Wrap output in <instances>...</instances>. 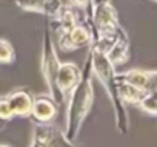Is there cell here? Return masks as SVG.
Listing matches in <instances>:
<instances>
[{
  "instance_id": "obj_19",
  "label": "cell",
  "mask_w": 157,
  "mask_h": 147,
  "mask_svg": "<svg viewBox=\"0 0 157 147\" xmlns=\"http://www.w3.org/2000/svg\"><path fill=\"white\" fill-rule=\"evenodd\" d=\"M152 2H154V0H152Z\"/></svg>"
},
{
  "instance_id": "obj_11",
  "label": "cell",
  "mask_w": 157,
  "mask_h": 147,
  "mask_svg": "<svg viewBox=\"0 0 157 147\" xmlns=\"http://www.w3.org/2000/svg\"><path fill=\"white\" fill-rule=\"evenodd\" d=\"M106 57L109 59V62L114 67L120 65V63H125L128 60V57H129V40H128V36L123 31V28L119 31L114 45L106 53Z\"/></svg>"
},
{
  "instance_id": "obj_16",
  "label": "cell",
  "mask_w": 157,
  "mask_h": 147,
  "mask_svg": "<svg viewBox=\"0 0 157 147\" xmlns=\"http://www.w3.org/2000/svg\"><path fill=\"white\" fill-rule=\"evenodd\" d=\"M13 118H14V115L11 112L8 98H0V121H10Z\"/></svg>"
},
{
  "instance_id": "obj_17",
  "label": "cell",
  "mask_w": 157,
  "mask_h": 147,
  "mask_svg": "<svg viewBox=\"0 0 157 147\" xmlns=\"http://www.w3.org/2000/svg\"><path fill=\"white\" fill-rule=\"evenodd\" d=\"M71 5L77 6V8H82L85 11V14L91 19L93 14V8H94V0H69Z\"/></svg>"
},
{
  "instance_id": "obj_12",
  "label": "cell",
  "mask_w": 157,
  "mask_h": 147,
  "mask_svg": "<svg viewBox=\"0 0 157 147\" xmlns=\"http://www.w3.org/2000/svg\"><path fill=\"white\" fill-rule=\"evenodd\" d=\"M34 98L28 92H16L11 96H8V102L11 107V112L14 116H22V118H29L31 107H33Z\"/></svg>"
},
{
  "instance_id": "obj_9",
  "label": "cell",
  "mask_w": 157,
  "mask_h": 147,
  "mask_svg": "<svg viewBox=\"0 0 157 147\" xmlns=\"http://www.w3.org/2000/svg\"><path fill=\"white\" fill-rule=\"evenodd\" d=\"M57 112H59L57 102L52 98L40 96V98H37V99L33 101L29 118L34 122H51L56 118Z\"/></svg>"
},
{
  "instance_id": "obj_18",
  "label": "cell",
  "mask_w": 157,
  "mask_h": 147,
  "mask_svg": "<svg viewBox=\"0 0 157 147\" xmlns=\"http://www.w3.org/2000/svg\"><path fill=\"white\" fill-rule=\"evenodd\" d=\"M0 147H10V145H5V144H0Z\"/></svg>"
},
{
  "instance_id": "obj_2",
  "label": "cell",
  "mask_w": 157,
  "mask_h": 147,
  "mask_svg": "<svg viewBox=\"0 0 157 147\" xmlns=\"http://www.w3.org/2000/svg\"><path fill=\"white\" fill-rule=\"evenodd\" d=\"M91 68H93V75L97 76V79L100 81V84L105 87L113 107H114V113H116V125L119 129L120 133H126L128 132V113H126V107L123 104V101L120 99L119 90H117V81H116V70L114 65L109 62V59L106 57L105 53L96 50L94 47H91Z\"/></svg>"
},
{
  "instance_id": "obj_14",
  "label": "cell",
  "mask_w": 157,
  "mask_h": 147,
  "mask_svg": "<svg viewBox=\"0 0 157 147\" xmlns=\"http://www.w3.org/2000/svg\"><path fill=\"white\" fill-rule=\"evenodd\" d=\"M137 105H139V108L143 110L145 113H148V115H151V116H155V113H157L155 92H146V93L140 98V101L137 102Z\"/></svg>"
},
{
  "instance_id": "obj_15",
  "label": "cell",
  "mask_w": 157,
  "mask_h": 147,
  "mask_svg": "<svg viewBox=\"0 0 157 147\" xmlns=\"http://www.w3.org/2000/svg\"><path fill=\"white\" fill-rule=\"evenodd\" d=\"M16 59L14 48L8 40H0V63H11Z\"/></svg>"
},
{
  "instance_id": "obj_5",
  "label": "cell",
  "mask_w": 157,
  "mask_h": 147,
  "mask_svg": "<svg viewBox=\"0 0 157 147\" xmlns=\"http://www.w3.org/2000/svg\"><path fill=\"white\" fill-rule=\"evenodd\" d=\"M91 19H93V28L97 30V36L116 33L120 28L117 13L113 8V5L108 2H94Z\"/></svg>"
},
{
  "instance_id": "obj_7",
  "label": "cell",
  "mask_w": 157,
  "mask_h": 147,
  "mask_svg": "<svg viewBox=\"0 0 157 147\" xmlns=\"http://www.w3.org/2000/svg\"><path fill=\"white\" fill-rule=\"evenodd\" d=\"M116 79L125 81L143 92H155L157 73H155V70L134 68V70H128V71L122 73V75H116Z\"/></svg>"
},
{
  "instance_id": "obj_13",
  "label": "cell",
  "mask_w": 157,
  "mask_h": 147,
  "mask_svg": "<svg viewBox=\"0 0 157 147\" xmlns=\"http://www.w3.org/2000/svg\"><path fill=\"white\" fill-rule=\"evenodd\" d=\"M116 81H117V90H119V95H120V99L123 101V104H136L137 105L140 98L146 93L125 81H119V79H116Z\"/></svg>"
},
{
  "instance_id": "obj_8",
  "label": "cell",
  "mask_w": 157,
  "mask_h": 147,
  "mask_svg": "<svg viewBox=\"0 0 157 147\" xmlns=\"http://www.w3.org/2000/svg\"><path fill=\"white\" fill-rule=\"evenodd\" d=\"M80 75H82V70L75 63H69V62L60 63L57 75H56V85L62 96H65L68 92H71V88L80 79Z\"/></svg>"
},
{
  "instance_id": "obj_3",
  "label": "cell",
  "mask_w": 157,
  "mask_h": 147,
  "mask_svg": "<svg viewBox=\"0 0 157 147\" xmlns=\"http://www.w3.org/2000/svg\"><path fill=\"white\" fill-rule=\"evenodd\" d=\"M40 65H42V75H43L45 82L48 85V92H49L51 98L57 104L62 102L63 101V96L60 95V92L57 90V85H56V75H57V70L60 67V60L57 57V53H56L54 43L51 40L49 31H45V34H43Z\"/></svg>"
},
{
  "instance_id": "obj_6",
  "label": "cell",
  "mask_w": 157,
  "mask_h": 147,
  "mask_svg": "<svg viewBox=\"0 0 157 147\" xmlns=\"http://www.w3.org/2000/svg\"><path fill=\"white\" fill-rule=\"evenodd\" d=\"M59 42H60V48L65 51L78 50V48H83L86 45H91L93 33L88 27L74 25L71 30L59 34Z\"/></svg>"
},
{
  "instance_id": "obj_4",
  "label": "cell",
  "mask_w": 157,
  "mask_h": 147,
  "mask_svg": "<svg viewBox=\"0 0 157 147\" xmlns=\"http://www.w3.org/2000/svg\"><path fill=\"white\" fill-rule=\"evenodd\" d=\"M29 147H83L66 139L65 133L51 122H34V133Z\"/></svg>"
},
{
  "instance_id": "obj_1",
  "label": "cell",
  "mask_w": 157,
  "mask_h": 147,
  "mask_svg": "<svg viewBox=\"0 0 157 147\" xmlns=\"http://www.w3.org/2000/svg\"><path fill=\"white\" fill-rule=\"evenodd\" d=\"M94 101V90H93V68H91V53L86 57L85 68L78 82L71 88V98L66 112V130L65 136L68 141H75L80 135L82 124L88 116Z\"/></svg>"
},
{
  "instance_id": "obj_10",
  "label": "cell",
  "mask_w": 157,
  "mask_h": 147,
  "mask_svg": "<svg viewBox=\"0 0 157 147\" xmlns=\"http://www.w3.org/2000/svg\"><path fill=\"white\" fill-rule=\"evenodd\" d=\"M19 8L25 11H33V13H40L49 17H54L59 10L63 6L62 0H14Z\"/></svg>"
}]
</instances>
